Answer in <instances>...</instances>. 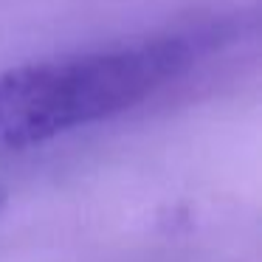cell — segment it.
<instances>
[{
	"mask_svg": "<svg viewBox=\"0 0 262 262\" xmlns=\"http://www.w3.org/2000/svg\"><path fill=\"white\" fill-rule=\"evenodd\" d=\"M198 51V40L172 34L0 71V149L113 119L183 76Z\"/></svg>",
	"mask_w": 262,
	"mask_h": 262,
	"instance_id": "cell-1",
	"label": "cell"
},
{
	"mask_svg": "<svg viewBox=\"0 0 262 262\" xmlns=\"http://www.w3.org/2000/svg\"><path fill=\"white\" fill-rule=\"evenodd\" d=\"M6 203H9V194H6V189L0 186V214H3V209H6Z\"/></svg>",
	"mask_w": 262,
	"mask_h": 262,
	"instance_id": "cell-2",
	"label": "cell"
}]
</instances>
